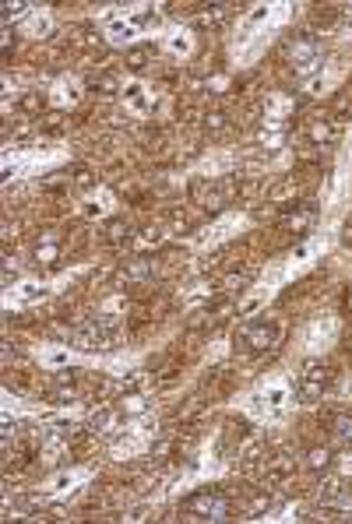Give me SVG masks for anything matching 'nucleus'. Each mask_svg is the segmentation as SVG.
Here are the masks:
<instances>
[{
	"label": "nucleus",
	"mask_w": 352,
	"mask_h": 524,
	"mask_svg": "<svg viewBox=\"0 0 352 524\" xmlns=\"http://www.w3.org/2000/svg\"><path fill=\"white\" fill-rule=\"evenodd\" d=\"M250 282H254V275H250V271H243V275H229V282H226V285H229V292H236V289H247Z\"/></svg>",
	"instance_id": "nucleus-22"
},
{
	"label": "nucleus",
	"mask_w": 352,
	"mask_h": 524,
	"mask_svg": "<svg viewBox=\"0 0 352 524\" xmlns=\"http://www.w3.org/2000/svg\"><path fill=\"white\" fill-rule=\"evenodd\" d=\"M229 15H233V4H208L198 22L201 25H222V22H229Z\"/></svg>",
	"instance_id": "nucleus-13"
},
{
	"label": "nucleus",
	"mask_w": 352,
	"mask_h": 524,
	"mask_svg": "<svg viewBox=\"0 0 352 524\" xmlns=\"http://www.w3.org/2000/svg\"><path fill=\"white\" fill-rule=\"evenodd\" d=\"M328 387H331V366H324L321 359L303 363V370L296 377V398L303 405H317L328 394Z\"/></svg>",
	"instance_id": "nucleus-2"
},
{
	"label": "nucleus",
	"mask_w": 352,
	"mask_h": 524,
	"mask_svg": "<svg viewBox=\"0 0 352 524\" xmlns=\"http://www.w3.org/2000/svg\"><path fill=\"white\" fill-rule=\"evenodd\" d=\"M321 503L328 510H352V486L349 482H331L321 489Z\"/></svg>",
	"instance_id": "nucleus-7"
},
{
	"label": "nucleus",
	"mask_w": 352,
	"mask_h": 524,
	"mask_svg": "<svg viewBox=\"0 0 352 524\" xmlns=\"http://www.w3.org/2000/svg\"><path fill=\"white\" fill-rule=\"evenodd\" d=\"M205 127H208V130H212V134H222V130H226V127H229V117H226V113H222V110H212V113H208V117H205Z\"/></svg>",
	"instance_id": "nucleus-19"
},
{
	"label": "nucleus",
	"mask_w": 352,
	"mask_h": 524,
	"mask_svg": "<svg viewBox=\"0 0 352 524\" xmlns=\"http://www.w3.org/2000/svg\"><path fill=\"white\" fill-rule=\"evenodd\" d=\"M120 412H124V415H131V419H134V415H141V412H145V398H141V394H127V398L120 401Z\"/></svg>",
	"instance_id": "nucleus-20"
},
{
	"label": "nucleus",
	"mask_w": 352,
	"mask_h": 524,
	"mask_svg": "<svg viewBox=\"0 0 352 524\" xmlns=\"http://www.w3.org/2000/svg\"><path fill=\"white\" fill-rule=\"evenodd\" d=\"M310 141H314V144L338 141V123H335V120H314V123H310Z\"/></svg>",
	"instance_id": "nucleus-10"
},
{
	"label": "nucleus",
	"mask_w": 352,
	"mask_h": 524,
	"mask_svg": "<svg viewBox=\"0 0 352 524\" xmlns=\"http://www.w3.org/2000/svg\"><path fill=\"white\" fill-rule=\"evenodd\" d=\"M184 510L191 517H201V521H226L229 514V496L219 493V489H201V493H191L184 500Z\"/></svg>",
	"instance_id": "nucleus-3"
},
{
	"label": "nucleus",
	"mask_w": 352,
	"mask_h": 524,
	"mask_svg": "<svg viewBox=\"0 0 352 524\" xmlns=\"http://www.w3.org/2000/svg\"><path fill=\"white\" fill-rule=\"evenodd\" d=\"M286 57H289V63H293L300 74H310V70H317V63H321V43H317L314 36H293V39L286 43Z\"/></svg>",
	"instance_id": "nucleus-4"
},
{
	"label": "nucleus",
	"mask_w": 352,
	"mask_h": 524,
	"mask_svg": "<svg viewBox=\"0 0 352 524\" xmlns=\"http://www.w3.org/2000/svg\"><path fill=\"white\" fill-rule=\"evenodd\" d=\"M88 89H96V92H103V96H117V89H120V81H117V74H96V77H88Z\"/></svg>",
	"instance_id": "nucleus-14"
},
{
	"label": "nucleus",
	"mask_w": 352,
	"mask_h": 524,
	"mask_svg": "<svg viewBox=\"0 0 352 524\" xmlns=\"http://www.w3.org/2000/svg\"><path fill=\"white\" fill-rule=\"evenodd\" d=\"M331 433L338 436V440H352V412H342V415H335L331 419Z\"/></svg>",
	"instance_id": "nucleus-16"
},
{
	"label": "nucleus",
	"mask_w": 352,
	"mask_h": 524,
	"mask_svg": "<svg viewBox=\"0 0 352 524\" xmlns=\"http://www.w3.org/2000/svg\"><path fill=\"white\" fill-rule=\"evenodd\" d=\"M152 60H155V46H152V43H141V46L127 50V70H134V74L148 70Z\"/></svg>",
	"instance_id": "nucleus-8"
},
{
	"label": "nucleus",
	"mask_w": 352,
	"mask_h": 524,
	"mask_svg": "<svg viewBox=\"0 0 352 524\" xmlns=\"http://www.w3.org/2000/svg\"><path fill=\"white\" fill-rule=\"evenodd\" d=\"M152 275H155V260L152 257H131L124 264V278H131V282H145Z\"/></svg>",
	"instance_id": "nucleus-9"
},
{
	"label": "nucleus",
	"mask_w": 352,
	"mask_h": 524,
	"mask_svg": "<svg viewBox=\"0 0 352 524\" xmlns=\"http://www.w3.org/2000/svg\"><path fill=\"white\" fill-rule=\"evenodd\" d=\"M314 218H317V204H314V201H307V204H300L296 211H286V215H282V225H286L289 232L303 236V232L314 225Z\"/></svg>",
	"instance_id": "nucleus-6"
},
{
	"label": "nucleus",
	"mask_w": 352,
	"mask_h": 524,
	"mask_svg": "<svg viewBox=\"0 0 352 524\" xmlns=\"http://www.w3.org/2000/svg\"><path fill=\"white\" fill-rule=\"evenodd\" d=\"M25 8H29V4H25V0H8V4H4V8H0V11H4V25H8L11 18H18V15H25Z\"/></svg>",
	"instance_id": "nucleus-21"
},
{
	"label": "nucleus",
	"mask_w": 352,
	"mask_h": 524,
	"mask_svg": "<svg viewBox=\"0 0 352 524\" xmlns=\"http://www.w3.org/2000/svg\"><path fill=\"white\" fill-rule=\"evenodd\" d=\"M74 370H60V373H53V387H74Z\"/></svg>",
	"instance_id": "nucleus-23"
},
{
	"label": "nucleus",
	"mask_w": 352,
	"mask_h": 524,
	"mask_svg": "<svg viewBox=\"0 0 352 524\" xmlns=\"http://www.w3.org/2000/svg\"><path fill=\"white\" fill-rule=\"evenodd\" d=\"M349 444H352V440H349Z\"/></svg>",
	"instance_id": "nucleus-25"
},
{
	"label": "nucleus",
	"mask_w": 352,
	"mask_h": 524,
	"mask_svg": "<svg viewBox=\"0 0 352 524\" xmlns=\"http://www.w3.org/2000/svg\"><path fill=\"white\" fill-rule=\"evenodd\" d=\"M32 253H36V260H39V264H53V260H57V253H60V246H57V239L50 236V239H46V243H39Z\"/></svg>",
	"instance_id": "nucleus-18"
},
{
	"label": "nucleus",
	"mask_w": 352,
	"mask_h": 524,
	"mask_svg": "<svg viewBox=\"0 0 352 524\" xmlns=\"http://www.w3.org/2000/svg\"><path fill=\"white\" fill-rule=\"evenodd\" d=\"M275 503H279V496H275V493H257V496L250 500L247 514H250V517H261V514H268Z\"/></svg>",
	"instance_id": "nucleus-15"
},
{
	"label": "nucleus",
	"mask_w": 352,
	"mask_h": 524,
	"mask_svg": "<svg viewBox=\"0 0 352 524\" xmlns=\"http://www.w3.org/2000/svg\"><path fill=\"white\" fill-rule=\"evenodd\" d=\"M335 465V451L331 447H310L307 451V468L310 472H328Z\"/></svg>",
	"instance_id": "nucleus-11"
},
{
	"label": "nucleus",
	"mask_w": 352,
	"mask_h": 524,
	"mask_svg": "<svg viewBox=\"0 0 352 524\" xmlns=\"http://www.w3.org/2000/svg\"><path fill=\"white\" fill-rule=\"evenodd\" d=\"M71 341L85 352H99V348H113L117 345V331H110L106 324H85L78 331H71Z\"/></svg>",
	"instance_id": "nucleus-5"
},
{
	"label": "nucleus",
	"mask_w": 352,
	"mask_h": 524,
	"mask_svg": "<svg viewBox=\"0 0 352 524\" xmlns=\"http://www.w3.org/2000/svg\"><path fill=\"white\" fill-rule=\"evenodd\" d=\"M279 334L282 331H279L275 320L257 317V320L240 324V331L233 334V348H236V352H243V356H261V352H268V348L279 345Z\"/></svg>",
	"instance_id": "nucleus-1"
},
{
	"label": "nucleus",
	"mask_w": 352,
	"mask_h": 524,
	"mask_svg": "<svg viewBox=\"0 0 352 524\" xmlns=\"http://www.w3.org/2000/svg\"><path fill=\"white\" fill-rule=\"evenodd\" d=\"M342 306H345V313H352V289H345V299H342Z\"/></svg>",
	"instance_id": "nucleus-24"
},
{
	"label": "nucleus",
	"mask_w": 352,
	"mask_h": 524,
	"mask_svg": "<svg viewBox=\"0 0 352 524\" xmlns=\"http://www.w3.org/2000/svg\"><path fill=\"white\" fill-rule=\"evenodd\" d=\"M103 236H106V243L120 246L124 239H131V225H127L124 218H110V222H106V229H103Z\"/></svg>",
	"instance_id": "nucleus-12"
},
{
	"label": "nucleus",
	"mask_w": 352,
	"mask_h": 524,
	"mask_svg": "<svg viewBox=\"0 0 352 524\" xmlns=\"http://www.w3.org/2000/svg\"><path fill=\"white\" fill-rule=\"evenodd\" d=\"M18 110H22V113H29V117H39V113L46 110V99H43L39 92H29V96H22V99H18Z\"/></svg>",
	"instance_id": "nucleus-17"
}]
</instances>
